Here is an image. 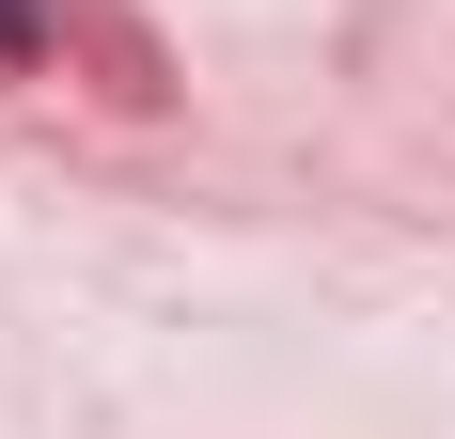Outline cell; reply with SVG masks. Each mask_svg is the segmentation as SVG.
<instances>
[{
    "mask_svg": "<svg viewBox=\"0 0 455 439\" xmlns=\"http://www.w3.org/2000/svg\"><path fill=\"white\" fill-rule=\"evenodd\" d=\"M32 47H47V16H32V0H0V63H32Z\"/></svg>",
    "mask_w": 455,
    "mask_h": 439,
    "instance_id": "cell-1",
    "label": "cell"
}]
</instances>
